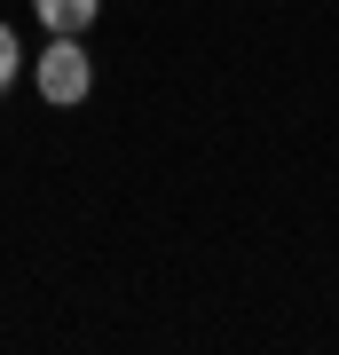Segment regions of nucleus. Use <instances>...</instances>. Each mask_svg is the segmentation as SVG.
Returning <instances> with one entry per match:
<instances>
[{"mask_svg":"<svg viewBox=\"0 0 339 355\" xmlns=\"http://www.w3.org/2000/svg\"><path fill=\"white\" fill-rule=\"evenodd\" d=\"M32 87H40V103H48V111L87 103L95 64H87V48H79V32H48V48H40V64H32Z\"/></svg>","mask_w":339,"mask_h":355,"instance_id":"obj_1","label":"nucleus"},{"mask_svg":"<svg viewBox=\"0 0 339 355\" xmlns=\"http://www.w3.org/2000/svg\"><path fill=\"white\" fill-rule=\"evenodd\" d=\"M95 8H103V0H32V16H40L48 32H87Z\"/></svg>","mask_w":339,"mask_h":355,"instance_id":"obj_2","label":"nucleus"},{"mask_svg":"<svg viewBox=\"0 0 339 355\" xmlns=\"http://www.w3.org/2000/svg\"><path fill=\"white\" fill-rule=\"evenodd\" d=\"M16 71H24V55H16V32H8V24H0V95H8V87H16Z\"/></svg>","mask_w":339,"mask_h":355,"instance_id":"obj_3","label":"nucleus"}]
</instances>
